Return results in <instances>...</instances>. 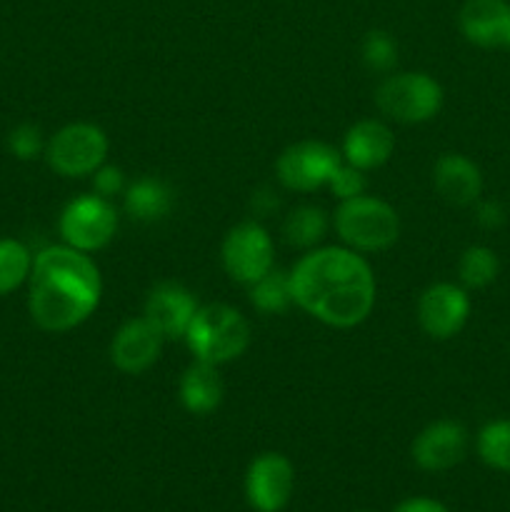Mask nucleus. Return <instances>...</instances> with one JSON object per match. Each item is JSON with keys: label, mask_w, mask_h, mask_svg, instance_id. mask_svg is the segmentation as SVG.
<instances>
[{"label": "nucleus", "mask_w": 510, "mask_h": 512, "mask_svg": "<svg viewBox=\"0 0 510 512\" xmlns=\"http://www.w3.org/2000/svg\"><path fill=\"white\" fill-rule=\"evenodd\" d=\"M178 395L180 403H183V408L190 415H210L213 410H218L225 395V385L218 373V365L195 360L190 368H185L183 378H180Z\"/></svg>", "instance_id": "nucleus-18"}, {"label": "nucleus", "mask_w": 510, "mask_h": 512, "mask_svg": "<svg viewBox=\"0 0 510 512\" xmlns=\"http://www.w3.org/2000/svg\"><path fill=\"white\" fill-rule=\"evenodd\" d=\"M333 225L340 243L355 253H380L400 238V218L393 205L365 193L340 200Z\"/></svg>", "instance_id": "nucleus-4"}, {"label": "nucleus", "mask_w": 510, "mask_h": 512, "mask_svg": "<svg viewBox=\"0 0 510 512\" xmlns=\"http://www.w3.org/2000/svg\"><path fill=\"white\" fill-rule=\"evenodd\" d=\"M60 238L80 253H95L115 238L118 210L103 195H78L63 208L58 220Z\"/></svg>", "instance_id": "nucleus-7"}, {"label": "nucleus", "mask_w": 510, "mask_h": 512, "mask_svg": "<svg viewBox=\"0 0 510 512\" xmlns=\"http://www.w3.org/2000/svg\"><path fill=\"white\" fill-rule=\"evenodd\" d=\"M250 288V303L260 313H285L293 305V293H290V275L283 270H270L263 278L255 280Z\"/></svg>", "instance_id": "nucleus-22"}, {"label": "nucleus", "mask_w": 510, "mask_h": 512, "mask_svg": "<svg viewBox=\"0 0 510 512\" xmlns=\"http://www.w3.org/2000/svg\"><path fill=\"white\" fill-rule=\"evenodd\" d=\"M93 188L95 193L103 195V198H113V195L125 193V175L123 170L115 168V165H100L98 170L93 173Z\"/></svg>", "instance_id": "nucleus-28"}, {"label": "nucleus", "mask_w": 510, "mask_h": 512, "mask_svg": "<svg viewBox=\"0 0 510 512\" xmlns=\"http://www.w3.org/2000/svg\"><path fill=\"white\" fill-rule=\"evenodd\" d=\"M108 135L95 123H68L45 143L50 170L63 178H88L108 158Z\"/></svg>", "instance_id": "nucleus-6"}, {"label": "nucleus", "mask_w": 510, "mask_h": 512, "mask_svg": "<svg viewBox=\"0 0 510 512\" xmlns=\"http://www.w3.org/2000/svg\"><path fill=\"white\" fill-rule=\"evenodd\" d=\"M393 512H448L440 500H433V498H423V495H418V498H405L403 503L395 505Z\"/></svg>", "instance_id": "nucleus-30"}, {"label": "nucleus", "mask_w": 510, "mask_h": 512, "mask_svg": "<svg viewBox=\"0 0 510 512\" xmlns=\"http://www.w3.org/2000/svg\"><path fill=\"white\" fill-rule=\"evenodd\" d=\"M293 303L330 328L365 323L375 308V275L368 260L350 248H313L290 270Z\"/></svg>", "instance_id": "nucleus-1"}, {"label": "nucleus", "mask_w": 510, "mask_h": 512, "mask_svg": "<svg viewBox=\"0 0 510 512\" xmlns=\"http://www.w3.org/2000/svg\"><path fill=\"white\" fill-rule=\"evenodd\" d=\"M470 318V298L463 285L433 283L418 300V323L433 340H450Z\"/></svg>", "instance_id": "nucleus-11"}, {"label": "nucleus", "mask_w": 510, "mask_h": 512, "mask_svg": "<svg viewBox=\"0 0 510 512\" xmlns=\"http://www.w3.org/2000/svg\"><path fill=\"white\" fill-rule=\"evenodd\" d=\"M163 333L145 315L130 318L118 328L110 343V363L125 375H140L158 363L163 353Z\"/></svg>", "instance_id": "nucleus-12"}, {"label": "nucleus", "mask_w": 510, "mask_h": 512, "mask_svg": "<svg viewBox=\"0 0 510 512\" xmlns=\"http://www.w3.org/2000/svg\"><path fill=\"white\" fill-rule=\"evenodd\" d=\"M28 310L45 333H68L95 313L103 293L98 265L70 245H50L33 255Z\"/></svg>", "instance_id": "nucleus-2"}, {"label": "nucleus", "mask_w": 510, "mask_h": 512, "mask_svg": "<svg viewBox=\"0 0 510 512\" xmlns=\"http://www.w3.org/2000/svg\"><path fill=\"white\" fill-rule=\"evenodd\" d=\"M458 23L473 45L510 48V5L505 0H465Z\"/></svg>", "instance_id": "nucleus-15"}, {"label": "nucleus", "mask_w": 510, "mask_h": 512, "mask_svg": "<svg viewBox=\"0 0 510 512\" xmlns=\"http://www.w3.org/2000/svg\"><path fill=\"white\" fill-rule=\"evenodd\" d=\"M198 308L200 305L195 303L193 293L185 285L165 280V283L150 288L143 315L163 333L165 340H178L185 338L190 320Z\"/></svg>", "instance_id": "nucleus-14"}, {"label": "nucleus", "mask_w": 510, "mask_h": 512, "mask_svg": "<svg viewBox=\"0 0 510 512\" xmlns=\"http://www.w3.org/2000/svg\"><path fill=\"white\" fill-rule=\"evenodd\" d=\"M328 188L333 190L335 198L340 200H348V198H355V195H363L365 193V175L363 170L353 168L350 163H340L338 168H335L333 178H330Z\"/></svg>", "instance_id": "nucleus-27"}, {"label": "nucleus", "mask_w": 510, "mask_h": 512, "mask_svg": "<svg viewBox=\"0 0 510 512\" xmlns=\"http://www.w3.org/2000/svg\"><path fill=\"white\" fill-rule=\"evenodd\" d=\"M343 163V155L320 140H300L288 145L275 160V175L280 185L295 193H313L328 188L335 168Z\"/></svg>", "instance_id": "nucleus-9"}, {"label": "nucleus", "mask_w": 510, "mask_h": 512, "mask_svg": "<svg viewBox=\"0 0 510 512\" xmlns=\"http://www.w3.org/2000/svg\"><path fill=\"white\" fill-rule=\"evenodd\" d=\"M220 260L233 283L253 285L273 270L275 248L268 230L255 220H245L228 230L220 245Z\"/></svg>", "instance_id": "nucleus-8"}, {"label": "nucleus", "mask_w": 510, "mask_h": 512, "mask_svg": "<svg viewBox=\"0 0 510 512\" xmlns=\"http://www.w3.org/2000/svg\"><path fill=\"white\" fill-rule=\"evenodd\" d=\"M435 193L450 205H473L483 193V175L470 158L460 153H445L435 160L433 168Z\"/></svg>", "instance_id": "nucleus-17"}, {"label": "nucleus", "mask_w": 510, "mask_h": 512, "mask_svg": "<svg viewBox=\"0 0 510 512\" xmlns=\"http://www.w3.org/2000/svg\"><path fill=\"white\" fill-rule=\"evenodd\" d=\"M395 153V135L383 120H360L350 125L343 138V160L358 170H375Z\"/></svg>", "instance_id": "nucleus-16"}, {"label": "nucleus", "mask_w": 510, "mask_h": 512, "mask_svg": "<svg viewBox=\"0 0 510 512\" xmlns=\"http://www.w3.org/2000/svg\"><path fill=\"white\" fill-rule=\"evenodd\" d=\"M498 270V255L490 248H485V245H470V248L460 255L458 278L463 288H488V285L498 278Z\"/></svg>", "instance_id": "nucleus-23"}, {"label": "nucleus", "mask_w": 510, "mask_h": 512, "mask_svg": "<svg viewBox=\"0 0 510 512\" xmlns=\"http://www.w3.org/2000/svg\"><path fill=\"white\" fill-rule=\"evenodd\" d=\"M475 220H478V225H483V228L495 230L505 223V210L500 208L498 203H493V200H483V203L478 200V208H475Z\"/></svg>", "instance_id": "nucleus-29"}, {"label": "nucleus", "mask_w": 510, "mask_h": 512, "mask_svg": "<svg viewBox=\"0 0 510 512\" xmlns=\"http://www.w3.org/2000/svg\"><path fill=\"white\" fill-rule=\"evenodd\" d=\"M33 253L15 238H0V298L18 290L30 278Z\"/></svg>", "instance_id": "nucleus-21"}, {"label": "nucleus", "mask_w": 510, "mask_h": 512, "mask_svg": "<svg viewBox=\"0 0 510 512\" xmlns=\"http://www.w3.org/2000/svg\"><path fill=\"white\" fill-rule=\"evenodd\" d=\"M45 143L43 133H40L38 125L23 123L8 135V148L10 153L15 155L18 160H35L45 153Z\"/></svg>", "instance_id": "nucleus-26"}, {"label": "nucleus", "mask_w": 510, "mask_h": 512, "mask_svg": "<svg viewBox=\"0 0 510 512\" xmlns=\"http://www.w3.org/2000/svg\"><path fill=\"white\" fill-rule=\"evenodd\" d=\"M468 453V430L458 420H435L413 440L415 465L425 473H445L463 463Z\"/></svg>", "instance_id": "nucleus-13"}, {"label": "nucleus", "mask_w": 510, "mask_h": 512, "mask_svg": "<svg viewBox=\"0 0 510 512\" xmlns=\"http://www.w3.org/2000/svg\"><path fill=\"white\" fill-rule=\"evenodd\" d=\"M123 208L138 223H160L173 210V193L158 178H140L123 193Z\"/></svg>", "instance_id": "nucleus-19"}, {"label": "nucleus", "mask_w": 510, "mask_h": 512, "mask_svg": "<svg viewBox=\"0 0 510 512\" xmlns=\"http://www.w3.org/2000/svg\"><path fill=\"white\" fill-rule=\"evenodd\" d=\"M183 340L188 343L195 360L220 368V365L238 360L248 350L250 323L233 305H200Z\"/></svg>", "instance_id": "nucleus-3"}, {"label": "nucleus", "mask_w": 510, "mask_h": 512, "mask_svg": "<svg viewBox=\"0 0 510 512\" xmlns=\"http://www.w3.org/2000/svg\"><path fill=\"white\" fill-rule=\"evenodd\" d=\"M328 233V215L318 205H298L283 223L285 243L300 250H313Z\"/></svg>", "instance_id": "nucleus-20"}, {"label": "nucleus", "mask_w": 510, "mask_h": 512, "mask_svg": "<svg viewBox=\"0 0 510 512\" xmlns=\"http://www.w3.org/2000/svg\"><path fill=\"white\" fill-rule=\"evenodd\" d=\"M355 512H368V510H355Z\"/></svg>", "instance_id": "nucleus-31"}, {"label": "nucleus", "mask_w": 510, "mask_h": 512, "mask_svg": "<svg viewBox=\"0 0 510 512\" xmlns=\"http://www.w3.org/2000/svg\"><path fill=\"white\" fill-rule=\"evenodd\" d=\"M295 470L285 455L263 453L248 465L245 498L255 512H280L293 498Z\"/></svg>", "instance_id": "nucleus-10"}, {"label": "nucleus", "mask_w": 510, "mask_h": 512, "mask_svg": "<svg viewBox=\"0 0 510 512\" xmlns=\"http://www.w3.org/2000/svg\"><path fill=\"white\" fill-rule=\"evenodd\" d=\"M375 105L395 123H428L443 108V88L428 73H388L375 88Z\"/></svg>", "instance_id": "nucleus-5"}, {"label": "nucleus", "mask_w": 510, "mask_h": 512, "mask_svg": "<svg viewBox=\"0 0 510 512\" xmlns=\"http://www.w3.org/2000/svg\"><path fill=\"white\" fill-rule=\"evenodd\" d=\"M363 63L373 73L388 75L398 63V43L385 30H370L363 40Z\"/></svg>", "instance_id": "nucleus-25"}, {"label": "nucleus", "mask_w": 510, "mask_h": 512, "mask_svg": "<svg viewBox=\"0 0 510 512\" xmlns=\"http://www.w3.org/2000/svg\"><path fill=\"white\" fill-rule=\"evenodd\" d=\"M478 455L488 468L510 473V418L493 420L480 430Z\"/></svg>", "instance_id": "nucleus-24"}]
</instances>
